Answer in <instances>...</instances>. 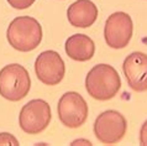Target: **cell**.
Segmentation results:
<instances>
[{
	"instance_id": "cell-1",
	"label": "cell",
	"mask_w": 147,
	"mask_h": 146,
	"mask_svg": "<svg viewBox=\"0 0 147 146\" xmlns=\"http://www.w3.org/2000/svg\"><path fill=\"white\" fill-rule=\"evenodd\" d=\"M121 88V78L117 71L107 63L94 66L85 77V89L92 98L105 102L113 99Z\"/></svg>"
},
{
	"instance_id": "cell-2",
	"label": "cell",
	"mask_w": 147,
	"mask_h": 146,
	"mask_svg": "<svg viewBox=\"0 0 147 146\" xmlns=\"http://www.w3.org/2000/svg\"><path fill=\"white\" fill-rule=\"evenodd\" d=\"M10 46L20 52H30L42 41V26L35 18L18 16L10 22L6 31Z\"/></svg>"
},
{
	"instance_id": "cell-3",
	"label": "cell",
	"mask_w": 147,
	"mask_h": 146,
	"mask_svg": "<svg viewBox=\"0 0 147 146\" xmlns=\"http://www.w3.org/2000/svg\"><path fill=\"white\" fill-rule=\"evenodd\" d=\"M31 79L27 70L19 63H11L0 70V95L10 102H19L28 94Z\"/></svg>"
},
{
	"instance_id": "cell-4",
	"label": "cell",
	"mask_w": 147,
	"mask_h": 146,
	"mask_svg": "<svg viewBox=\"0 0 147 146\" xmlns=\"http://www.w3.org/2000/svg\"><path fill=\"white\" fill-rule=\"evenodd\" d=\"M52 119L51 107L43 99H32L22 107L19 115V125L21 130L30 135L46 130Z\"/></svg>"
},
{
	"instance_id": "cell-5",
	"label": "cell",
	"mask_w": 147,
	"mask_h": 146,
	"mask_svg": "<svg viewBox=\"0 0 147 146\" xmlns=\"http://www.w3.org/2000/svg\"><path fill=\"white\" fill-rule=\"evenodd\" d=\"M94 135L101 144L114 145L124 139L127 121L117 110H105L94 121Z\"/></svg>"
},
{
	"instance_id": "cell-6",
	"label": "cell",
	"mask_w": 147,
	"mask_h": 146,
	"mask_svg": "<svg viewBox=\"0 0 147 146\" xmlns=\"http://www.w3.org/2000/svg\"><path fill=\"white\" fill-rule=\"evenodd\" d=\"M59 121L69 129H77L88 119L89 109L85 99L77 92H67L61 97L57 105Z\"/></svg>"
},
{
	"instance_id": "cell-7",
	"label": "cell",
	"mask_w": 147,
	"mask_h": 146,
	"mask_svg": "<svg viewBox=\"0 0 147 146\" xmlns=\"http://www.w3.org/2000/svg\"><path fill=\"white\" fill-rule=\"evenodd\" d=\"M134 32L132 19L124 11H116L107 19L104 26V39L109 47L119 50L131 41Z\"/></svg>"
},
{
	"instance_id": "cell-8",
	"label": "cell",
	"mask_w": 147,
	"mask_h": 146,
	"mask_svg": "<svg viewBox=\"0 0 147 146\" xmlns=\"http://www.w3.org/2000/svg\"><path fill=\"white\" fill-rule=\"evenodd\" d=\"M35 73L46 86H57L62 82L64 73H66V64L63 58L56 51L47 50L37 56L35 61Z\"/></svg>"
},
{
	"instance_id": "cell-9",
	"label": "cell",
	"mask_w": 147,
	"mask_h": 146,
	"mask_svg": "<svg viewBox=\"0 0 147 146\" xmlns=\"http://www.w3.org/2000/svg\"><path fill=\"white\" fill-rule=\"evenodd\" d=\"M122 71L129 87L135 92L147 91V55L144 52H132L124 59Z\"/></svg>"
},
{
	"instance_id": "cell-10",
	"label": "cell",
	"mask_w": 147,
	"mask_h": 146,
	"mask_svg": "<svg viewBox=\"0 0 147 146\" xmlns=\"http://www.w3.org/2000/svg\"><path fill=\"white\" fill-rule=\"evenodd\" d=\"M98 7L90 0H77L67 10V18L72 26L87 29L98 19Z\"/></svg>"
},
{
	"instance_id": "cell-11",
	"label": "cell",
	"mask_w": 147,
	"mask_h": 146,
	"mask_svg": "<svg viewBox=\"0 0 147 146\" xmlns=\"http://www.w3.org/2000/svg\"><path fill=\"white\" fill-rule=\"evenodd\" d=\"M64 50L67 56L73 61L85 62L92 59L95 53V45L89 36L84 34H74L67 39Z\"/></svg>"
},
{
	"instance_id": "cell-12",
	"label": "cell",
	"mask_w": 147,
	"mask_h": 146,
	"mask_svg": "<svg viewBox=\"0 0 147 146\" xmlns=\"http://www.w3.org/2000/svg\"><path fill=\"white\" fill-rule=\"evenodd\" d=\"M36 0H7V3L10 4V6H13L14 9L18 10H24L30 7Z\"/></svg>"
},
{
	"instance_id": "cell-13",
	"label": "cell",
	"mask_w": 147,
	"mask_h": 146,
	"mask_svg": "<svg viewBox=\"0 0 147 146\" xmlns=\"http://www.w3.org/2000/svg\"><path fill=\"white\" fill-rule=\"evenodd\" d=\"M0 145H19L18 139L9 132H0Z\"/></svg>"
},
{
	"instance_id": "cell-14",
	"label": "cell",
	"mask_w": 147,
	"mask_h": 146,
	"mask_svg": "<svg viewBox=\"0 0 147 146\" xmlns=\"http://www.w3.org/2000/svg\"><path fill=\"white\" fill-rule=\"evenodd\" d=\"M140 144L147 146V120L142 124L141 130H140Z\"/></svg>"
},
{
	"instance_id": "cell-15",
	"label": "cell",
	"mask_w": 147,
	"mask_h": 146,
	"mask_svg": "<svg viewBox=\"0 0 147 146\" xmlns=\"http://www.w3.org/2000/svg\"><path fill=\"white\" fill-rule=\"evenodd\" d=\"M71 145H73V146H74V145H89V146H90V145H93L92 143H90V141H89V140H83V139H78V140H74V141H72V144Z\"/></svg>"
}]
</instances>
